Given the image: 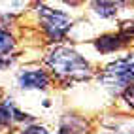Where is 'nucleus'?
I'll return each mask as SVG.
<instances>
[{
    "label": "nucleus",
    "mask_w": 134,
    "mask_h": 134,
    "mask_svg": "<svg viewBox=\"0 0 134 134\" xmlns=\"http://www.w3.org/2000/svg\"><path fill=\"white\" fill-rule=\"evenodd\" d=\"M47 64L49 68L60 76L62 79H72L79 81L91 76V66L89 62L79 55L77 51L70 47H57L47 55Z\"/></svg>",
    "instance_id": "nucleus-1"
},
{
    "label": "nucleus",
    "mask_w": 134,
    "mask_h": 134,
    "mask_svg": "<svg viewBox=\"0 0 134 134\" xmlns=\"http://www.w3.org/2000/svg\"><path fill=\"white\" fill-rule=\"evenodd\" d=\"M102 83L110 87H127L134 79V53L123 57L119 60L111 62L104 68V74L100 76Z\"/></svg>",
    "instance_id": "nucleus-2"
},
{
    "label": "nucleus",
    "mask_w": 134,
    "mask_h": 134,
    "mask_svg": "<svg viewBox=\"0 0 134 134\" xmlns=\"http://www.w3.org/2000/svg\"><path fill=\"white\" fill-rule=\"evenodd\" d=\"M38 15H40V23L43 26V30L51 40H62L64 34L70 30L72 21H70V17L66 13L51 10L47 6H40Z\"/></svg>",
    "instance_id": "nucleus-3"
},
{
    "label": "nucleus",
    "mask_w": 134,
    "mask_h": 134,
    "mask_svg": "<svg viewBox=\"0 0 134 134\" xmlns=\"http://www.w3.org/2000/svg\"><path fill=\"white\" fill-rule=\"evenodd\" d=\"M49 83V77L42 70H26L19 74V85L23 89H46Z\"/></svg>",
    "instance_id": "nucleus-4"
},
{
    "label": "nucleus",
    "mask_w": 134,
    "mask_h": 134,
    "mask_svg": "<svg viewBox=\"0 0 134 134\" xmlns=\"http://www.w3.org/2000/svg\"><path fill=\"white\" fill-rule=\"evenodd\" d=\"M25 119H26V113L19 111L10 100L0 104V129L12 125L13 121H25Z\"/></svg>",
    "instance_id": "nucleus-5"
},
{
    "label": "nucleus",
    "mask_w": 134,
    "mask_h": 134,
    "mask_svg": "<svg viewBox=\"0 0 134 134\" xmlns=\"http://www.w3.org/2000/svg\"><path fill=\"white\" fill-rule=\"evenodd\" d=\"M123 46H125V42L121 40L119 34H108V36H102V38L96 40V49L102 51V53H111Z\"/></svg>",
    "instance_id": "nucleus-6"
},
{
    "label": "nucleus",
    "mask_w": 134,
    "mask_h": 134,
    "mask_svg": "<svg viewBox=\"0 0 134 134\" xmlns=\"http://www.w3.org/2000/svg\"><path fill=\"white\" fill-rule=\"evenodd\" d=\"M96 8V13L98 15H102V17H111L117 13V6L119 4H115V2H94L93 4Z\"/></svg>",
    "instance_id": "nucleus-7"
},
{
    "label": "nucleus",
    "mask_w": 134,
    "mask_h": 134,
    "mask_svg": "<svg viewBox=\"0 0 134 134\" xmlns=\"http://www.w3.org/2000/svg\"><path fill=\"white\" fill-rule=\"evenodd\" d=\"M13 38L10 36V34H8L6 30H2L0 29V55H8V53H10L12 49H13Z\"/></svg>",
    "instance_id": "nucleus-8"
},
{
    "label": "nucleus",
    "mask_w": 134,
    "mask_h": 134,
    "mask_svg": "<svg viewBox=\"0 0 134 134\" xmlns=\"http://www.w3.org/2000/svg\"><path fill=\"white\" fill-rule=\"evenodd\" d=\"M117 34L121 36V40H123L125 43L130 42V40H134V21H132V23H123Z\"/></svg>",
    "instance_id": "nucleus-9"
},
{
    "label": "nucleus",
    "mask_w": 134,
    "mask_h": 134,
    "mask_svg": "<svg viewBox=\"0 0 134 134\" xmlns=\"http://www.w3.org/2000/svg\"><path fill=\"white\" fill-rule=\"evenodd\" d=\"M123 98H125V102H127L130 108H134V83H130V85L125 87V91H123Z\"/></svg>",
    "instance_id": "nucleus-10"
},
{
    "label": "nucleus",
    "mask_w": 134,
    "mask_h": 134,
    "mask_svg": "<svg viewBox=\"0 0 134 134\" xmlns=\"http://www.w3.org/2000/svg\"><path fill=\"white\" fill-rule=\"evenodd\" d=\"M23 134H47V130L43 129V127H26L25 130H23Z\"/></svg>",
    "instance_id": "nucleus-11"
},
{
    "label": "nucleus",
    "mask_w": 134,
    "mask_h": 134,
    "mask_svg": "<svg viewBox=\"0 0 134 134\" xmlns=\"http://www.w3.org/2000/svg\"><path fill=\"white\" fill-rule=\"evenodd\" d=\"M10 64H12V59L10 57H6V55L2 57V55H0V70H4L6 66H10Z\"/></svg>",
    "instance_id": "nucleus-12"
},
{
    "label": "nucleus",
    "mask_w": 134,
    "mask_h": 134,
    "mask_svg": "<svg viewBox=\"0 0 134 134\" xmlns=\"http://www.w3.org/2000/svg\"><path fill=\"white\" fill-rule=\"evenodd\" d=\"M60 134H62V132H60Z\"/></svg>",
    "instance_id": "nucleus-13"
}]
</instances>
